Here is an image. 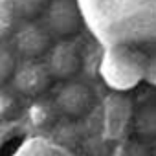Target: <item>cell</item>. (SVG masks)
<instances>
[{
    "mask_svg": "<svg viewBox=\"0 0 156 156\" xmlns=\"http://www.w3.org/2000/svg\"><path fill=\"white\" fill-rule=\"evenodd\" d=\"M145 62L147 57L140 50L127 44H116L105 51L99 73L114 92H127L143 81Z\"/></svg>",
    "mask_w": 156,
    "mask_h": 156,
    "instance_id": "6da1fadb",
    "label": "cell"
},
{
    "mask_svg": "<svg viewBox=\"0 0 156 156\" xmlns=\"http://www.w3.org/2000/svg\"><path fill=\"white\" fill-rule=\"evenodd\" d=\"M94 101L96 98L92 88L81 81H73V79L62 81V85L59 87L53 98V105L57 112L68 119L85 118L92 110Z\"/></svg>",
    "mask_w": 156,
    "mask_h": 156,
    "instance_id": "7a4b0ae2",
    "label": "cell"
},
{
    "mask_svg": "<svg viewBox=\"0 0 156 156\" xmlns=\"http://www.w3.org/2000/svg\"><path fill=\"white\" fill-rule=\"evenodd\" d=\"M53 81V75L46 61L39 59H22L11 77V87L17 94L26 98H39L44 94Z\"/></svg>",
    "mask_w": 156,
    "mask_h": 156,
    "instance_id": "3957f363",
    "label": "cell"
},
{
    "mask_svg": "<svg viewBox=\"0 0 156 156\" xmlns=\"http://www.w3.org/2000/svg\"><path fill=\"white\" fill-rule=\"evenodd\" d=\"M51 31L46 24H39L33 19L24 20L13 33L11 46L22 59H41L51 48Z\"/></svg>",
    "mask_w": 156,
    "mask_h": 156,
    "instance_id": "277c9868",
    "label": "cell"
},
{
    "mask_svg": "<svg viewBox=\"0 0 156 156\" xmlns=\"http://www.w3.org/2000/svg\"><path fill=\"white\" fill-rule=\"evenodd\" d=\"M44 24L53 37L70 39L79 31L83 19L73 0H51L44 11Z\"/></svg>",
    "mask_w": 156,
    "mask_h": 156,
    "instance_id": "5b68a950",
    "label": "cell"
},
{
    "mask_svg": "<svg viewBox=\"0 0 156 156\" xmlns=\"http://www.w3.org/2000/svg\"><path fill=\"white\" fill-rule=\"evenodd\" d=\"M101 129L107 140H119L129 127H132V108L121 92L110 94L103 103Z\"/></svg>",
    "mask_w": 156,
    "mask_h": 156,
    "instance_id": "8992f818",
    "label": "cell"
},
{
    "mask_svg": "<svg viewBox=\"0 0 156 156\" xmlns=\"http://www.w3.org/2000/svg\"><path fill=\"white\" fill-rule=\"evenodd\" d=\"M46 64L53 79L57 81L73 79L81 68V51L72 39H59V42H55L50 48Z\"/></svg>",
    "mask_w": 156,
    "mask_h": 156,
    "instance_id": "52a82bcc",
    "label": "cell"
},
{
    "mask_svg": "<svg viewBox=\"0 0 156 156\" xmlns=\"http://www.w3.org/2000/svg\"><path fill=\"white\" fill-rule=\"evenodd\" d=\"M132 129L136 132V138L143 141L156 140V105L141 107L132 118Z\"/></svg>",
    "mask_w": 156,
    "mask_h": 156,
    "instance_id": "ba28073f",
    "label": "cell"
},
{
    "mask_svg": "<svg viewBox=\"0 0 156 156\" xmlns=\"http://www.w3.org/2000/svg\"><path fill=\"white\" fill-rule=\"evenodd\" d=\"M50 2L51 0H11L13 11L24 20H30V19L42 15Z\"/></svg>",
    "mask_w": 156,
    "mask_h": 156,
    "instance_id": "9c48e42d",
    "label": "cell"
},
{
    "mask_svg": "<svg viewBox=\"0 0 156 156\" xmlns=\"http://www.w3.org/2000/svg\"><path fill=\"white\" fill-rule=\"evenodd\" d=\"M17 66V51L13 50V46H2V51H0V77H2V81H11Z\"/></svg>",
    "mask_w": 156,
    "mask_h": 156,
    "instance_id": "30bf717a",
    "label": "cell"
},
{
    "mask_svg": "<svg viewBox=\"0 0 156 156\" xmlns=\"http://www.w3.org/2000/svg\"><path fill=\"white\" fill-rule=\"evenodd\" d=\"M114 156H151L147 145L143 140L134 138V140H125L116 147Z\"/></svg>",
    "mask_w": 156,
    "mask_h": 156,
    "instance_id": "8fae6325",
    "label": "cell"
},
{
    "mask_svg": "<svg viewBox=\"0 0 156 156\" xmlns=\"http://www.w3.org/2000/svg\"><path fill=\"white\" fill-rule=\"evenodd\" d=\"M143 81L149 83L151 87H156V51L151 53L147 57V62H145V77Z\"/></svg>",
    "mask_w": 156,
    "mask_h": 156,
    "instance_id": "7c38bea8",
    "label": "cell"
}]
</instances>
